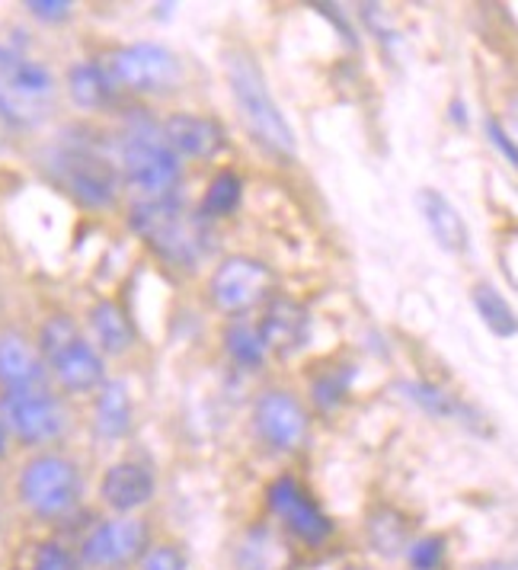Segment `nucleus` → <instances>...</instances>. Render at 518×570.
Segmentation results:
<instances>
[{"instance_id":"nucleus-16","label":"nucleus","mask_w":518,"mask_h":570,"mask_svg":"<svg viewBox=\"0 0 518 570\" xmlns=\"http://www.w3.org/2000/svg\"><path fill=\"white\" fill-rule=\"evenodd\" d=\"M100 497L116 513H135L155 497V474L141 462H116L100 481Z\"/></svg>"},{"instance_id":"nucleus-9","label":"nucleus","mask_w":518,"mask_h":570,"mask_svg":"<svg viewBox=\"0 0 518 570\" xmlns=\"http://www.w3.org/2000/svg\"><path fill=\"white\" fill-rule=\"evenodd\" d=\"M148 554V525L135 517H116L100 522L83 544L80 564L87 570H129Z\"/></svg>"},{"instance_id":"nucleus-7","label":"nucleus","mask_w":518,"mask_h":570,"mask_svg":"<svg viewBox=\"0 0 518 570\" xmlns=\"http://www.w3.org/2000/svg\"><path fill=\"white\" fill-rule=\"evenodd\" d=\"M106 75L112 87H126L131 94H163L180 83V61L177 55L157 42H135L109 55Z\"/></svg>"},{"instance_id":"nucleus-14","label":"nucleus","mask_w":518,"mask_h":570,"mask_svg":"<svg viewBox=\"0 0 518 570\" xmlns=\"http://www.w3.org/2000/svg\"><path fill=\"white\" fill-rule=\"evenodd\" d=\"M163 141L177 157L208 160L225 148V129L218 119L199 112H177L163 122Z\"/></svg>"},{"instance_id":"nucleus-22","label":"nucleus","mask_w":518,"mask_h":570,"mask_svg":"<svg viewBox=\"0 0 518 570\" xmlns=\"http://www.w3.org/2000/svg\"><path fill=\"white\" fill-rule=\"evenodd\" d=\"M404 391H407V397H410L414 404H419L426 414L439 416V420H458V423H467V426H474V430L480 426V416L474 414L465 401H458L455 394L436 389V385H429V382H407Z\"/></svg>"},{"instance_id":"nucleus-2","label":"nucleus","mask_w":518,"mask_h":570,"mask_svg":"<svg viewBox=\"0 0 518 570\" xmlns=\"http://www.w3.org/2000/svg\"><path fill=\"white\" fill-rule=\"evenodd\" d=\"M228 83H231L237 112H240L247 131L257 138V145H262L269 155H298V138H295L286 116H282L279 104L272 100L253 55L228 52Z\"/></svg>"},{"instance_id":"nucleus-5","label":"nucleus","mask_w":518,"mask_h":570,"mask_svg":"<svg viewBox=\"0 0 518 570\" xmlns=\"http://www.w3.org/2000/svg\"><path fill=\"white\" fill-rule=\"evenodd\" d=\"M54 104V78L39 61L17 58L0 65V112L13 129H29L49 119Z\"/></svg>"},{"instance_id":"nucleus-28","label":"nucleus","mask_w":518,"mask_h":570,"mask_svg":"<svg viewBox=\"0 0 518 570\" xmlns=\"http://www.w3.org/2000/svg\"><path fill=\"white\" fill-rule=\"evenodd\" d=\"M407 561L414 570H439L445 561V539L441 535H426V539H416L407 548Z\"/></svg>"},{"instance_id":"nucleus-21","label":"nucleus","mask_w":518,"mask_h":570,"mask_svg":"<svg viewBox=\"0 0 518 570\" xmlns=\"http://www.w3.org/2000/svg\"><path fill=\"white\" fill-rule=\"evenodd\" d=\"M68 94L80 109H103L112 100V80L106 68L93 61H78L68 71Z\"/></svg>"},{"instance_id":"nucleus-3","label":"nucleus","mask_w":518,"mask_h":570,"mask_svg":"<svg viewBox=\"0 0 518 570\" xmlns=\"http://www.w3.org/2000/svg\"><path fill=\"white\" fill-rule=\"evenodd\" d=\"M122 180L138 193V203L173 199L180 186V157L163 141L155 126H135L122 141Z\"/></svg>"},{"instance_id":"nucleus-15","label":"nucleus","mask_w":518,"mask_h":570,"mask_svg":"<svg viewBox=\"0 0 518 570\" xmlns=\"http://www.w3.org/2000/svg\"><path fill=\"white\" fill-rule=\"evenodd\" d=\"M259 337L272 353H295L311 337V314L291 298H272L259 321Z\"/></svg>"},{"instance_id":"nucleus-11","label":"nucleus","mask_w":518,"mask_h":570,"mask_svg":"<svg viewBox=\"0 0 518 570\" xmlns=\"http://www.w3.org/2000/svg\"><path fill=\"white\" fill-rule=\"evenodd\" d=\"M272 269L253 257H228L208 279L215 308L228 314L250 312L272 295Z\"/></svg>"},{"instance_id":"nucleus-19","label":"nucleus","mask_w":518,"mask_h":570,"mask_svg":"<svg viewBox=\"0 0 518 570\" xmlns=\"http://www.w3.org/2000/svg\"><path fill=\"white\" fill-rule=\"evenodd\" d=\"M237 570H291L295 554L288 542L272 529H250L233 558Z\"/></svg>"},{"instance_id":"nucleus-27","label":"nucleus","mask_w":518,"mask_h":570,"mask_svg":"<svg viewBox=\"0 0 518 570\" xmlns=\"http://www.w3.org/2000/svg\"><path fill=\"white\" fill-rule=\"evenodd\" d=\"M349 382H352V368H333L323 379H317L313 382V401H317V407L320 411H333L339 401L346 397Z\"/></svg>"},{"instance_id":"nucleus-30","label":"nucleus","mask_w":518,"mask_h":570,"mask_svg":"<svg viewBox=\"0 0 518 570\" xmlns=\"http://www.w3.org/2000/svg\"><path fill=\"white\" fill-rule=\"evenodd\" d=\"M32 570H78V564L68 548H61L58 542H46L36 551Z\"/></svg>"},{"instance_id":"nucleus-20","label":"nucleus","mask_w":518,"mask_h":570,"mask_svg":"<svg viewBox=\"0 0 518 570\" xmlns=\"http://www.w3.org/2000/svg\"><path fill=\"white\" fill-rule=\"evenodd\" d=\"M131 394L122 382H106L97 397V433L106 440H122L131 430Z\"/></svg>"},{"instance_id":"nucleus-10","label":"nucleus","mask_w":518,"mask_h":570,"mask_svg":"<svg viewBox=\"0 0 518 570\" xmlns=\"http://www.w3.org/2000/svg\"><path fill=\"white\" fill-rule=\"evenodd\" d=\"M58 180L64 183V189L78 199L80 206L87 208H103L116 199L119 193V170L112 167V160H106L103 155H97L87 145H71L64 148L58 160Z\"/></svg>"},{"instance_id":"nucleus-29","label":"nucleus","mask_w":518,"mask_h":570,"mask_svg":"<svg viewBox=\"0 0 518 570\" xmlns=\"http://www.w3.org/2000/svg\"><path fill=\"white\" fill-rule=\"evenodd\" d=\"M141 570H186V554L180 544H157L141 558Z\"/></svg>"},{"instance_id":"nucleus-25","label":"nucleus","mask_w":518,"mask_h":570,"mask_svg":"<svg viewBox=\"0 0 518 570\" xmlns=\"http://www.w3.org/2000/svg\"><path fill=\"white\" fill-rule=\"evenodd\" d=\"M225 346H228L233 363L243 365V368H259V365L266 363V356H269L266 343L259 337V327L247 324V321H237V324L228 327Z\"/></svg>"},{"instance_id":"nucleus-32","label":"nucleus","mask_w":518,"mask_h":570,"mask_svg":"<svg viewBox=\"0 0 518 570\" xmlns=\"http://www.w3.org/2000/svg\"><path fill=\"white\" fill-rule=\"evenodd\" d=\"M27 10L36 20H46V23H58V20L71 17V3H64V0H32L27 3Z\"/></svg>"},{"instance_id":"nucleus-17","label":"nucleus","mask_w":518,"mask_h":570,"mask_svg":"<svg viewBox=\"0 0 518 570\" xmlns=\"http://www.w3.org/2000/svg\"><path fill=\"white\" fill-rule=\"evenodd\" d=\"M416 208H419L426 228L436 237V244H439L441 250H448V254H465L467 244H470L465 218H461L458 208L441 196L439 189H429V186L419 189V193H416Z\"/></svg>"},{"instance_id":"nucleus-26","label":"nucleus","mask_w":518,"mask_h":570,"mask_svg":"<svg viewBox=\"0 0 518 570\" xmlns=\"http://www.w3.org/2000/svg\"><path fill=\"white\" fill-rule=\"evenodd\" d=\"M243 199V183L231 170H221L215 180L208 183L206 199H202V218H225Z\"/></svg>"},{"instance_id":"nucleus-34","label":"nucleus","mask_w":518,"mask_h":570,"mask_svg":"<svg viewBox=\"0 0 518 570\" xmlns=\"http://www.w3.org/2000/svg\"><path fill=\"white\" fill-rule=\"evenodd\" d=\"M470 570H518L516 561H487V564H474Z\"/></svg>"},{"instance_id":"nucleus-33","label":"nucleus","mask_w":518,"mask_h":570,"mask_svg":"<svg viewBox=\"0 0 518 570\" xmlns=\"http://www.w3.org/2000/svg\"><path fill=\"white\" fill-rule=\"evenodd\" d=\"M10 138H13V126H10V122H7V116L0 112V151L10 145Z\"/></svg>"},{"instance_id":"nucleus-6","label":"nucleus","mask_w":518,"mask_h":570,"mask_svg":"<svg viewBox=\"0 0 518 570\" xmlns=\"http://www.w3.org/2000/svg\"><path fill=\"white\" fill-rule=\"evenodd\" d=\"M80 497L78 465L64 455H36L20 474V500L36 517L58 519L74 510Z\"/></svg>"},{"instance_id":"nucleus-36","label":"nucleus","mask_w":518,"mask_h":570,"mask_svg":"<svg viewBox=\"0 0 518 570\" xmlns=\"http://www.w3.org/2000/svg\"><path fill=\"white\" fill-rule=\"evenodd\" d=\"M3 449H7V426H3V420H0V455H3Z\"/></svg>"},{"instance_id":"nucleus-1","label":"nucleus","mask_w":518,"mask_h":570,"mask_svg":"<svg viewBox=\"0 0 518 570\" xmlns=\"http://www.w3.org/2000/svg\"><path fill=\"white\" fill-rule=\"evenodd\" d=\"M131 232L138 234L157 257L173 266H196L208 250V225L202 212H186L180 199H157V203H135L129 218Z\"/></svg>"},{"instance_id":"nucleus-4","label":"nucleus","mask_w":518,"mask_h":570,"mask_svg":"<svg viewBox=\"0 0 518 570\" xmlns=\"http://www.w3.org/2000/svg\"><path fill=\"white\" fill-rule=\"evenodd\" d=\"M39 353L52 368L64 391H93L103 385V356L93 343L80 337L78 324L64 314H54L39 331Z\"/></svg>"},{"instance_id":"nucleus-31","label":"nucleus","mask_w":518,"mask_h":570,"mask_svg":"<svg viewBox=\"0 0 518 570\" xmlns=\"http://www.w3.org/2000/svg\"><path fill=\"white\" fill-rule=\"evenodd\" d=\"M484 129H487V138H490L492 148H496V151L506 157V160H509V164L518 170V145L512 141V135L502 129V122H499V119H487V122H484Z\"/></svg>"},{"instance_id":"nucleus-18","label":"nucleus","mask_w":518,"mask_h":570,"mask_svg":"<svg viewBox=\"0 0 518 570\" xmlns=\"http://www.w3.org/2000/svg\"><path fill=\"white\" fill-rule=\"evenodd\" d=\"M46 382V360L42 353L20 334L0 337V385L7 391L42 389Z\"/></svg>"},{"instance_id":"nucleus-13","label":"nucleus","mask_w":518,"mask_h":570,"mask_svg":"<svg viewBox=\"0 0 518 570\" xmlns=\"http://www.w3.org/2000/svg\"><path fill=\"white\" fill-rule=\"evenodd\" d=\"M253 420L262 442H269L272 449L291 452L308 440V414L288 391H266L257 401Z\"/></svg>"},{"instance_id":"nucleus-35","label":"nucleus","mask_w":518,"mask_h":570,"mask_svg":"<svg viewBox=\"0 0 518 570\" xmlns=\"http://www.w3.org/2000/svg\"><path fill=\"white\" fill-rule=\"evenodd\" d=\"M509 122H512V129L518 131V94L509 100Z\"/></svg>"},{"instance_id":"nucleus-23","label":"nucleus","mask_w":518,"mask_h":570,"mask_svg":"<svg viewBox=\"0 0 518 570\" xmlns=\"http://www.w3.org/2000/svg\"><path fill=\"white\" fill-rule=\"evenodd\" d=\"M90 327H93V337L103 346L106 353L119 356L126 353L135 340V331H131L129 314L122 312L116 302H100L93 312H90Z\"/></svg>"},{"instance_id":"nucleus-24","label":"nucleus","mask_w":518,"mask_h":570,"mask_svg":"<svg viewBox=\"0 0 518 570\" xmlns=\"http://www.w3.org/2000/svg\"><path fill=\"white\" fill-rule=\"evenodd\" d=\"M470 302H474V308L480 314V321L490 327V334L496 337L509 340L518 334V314L512 312V305L492 288V285L480 283L474 285V292H470Z\"/></svg>"},{"instance_id":"nucleus-8","label":"nucleus","mask_w":518,"mask_h":570,"mask_svg":"<svg viewBox=\"0 0 518 570\" xmlns=\"http://www.w3.org/2000/svg\"><path fill=\"white\" fill-rule=\"evenodd\" d=\"M0 420L17 440L29 442V445L52 442L68 430L64 404L46 389L7 391L0 397Z\"/></svg>"},{"instance_id":"nucleus-12","label":"nucleus","mask_w":518,"mask_h":570,"mask_svg":"<svg viewBox=\"0 0 518 570\" xmlns=\"http://www.w3.org/2000/svg\"><path fill=\"white\" fill-rule=\"evenodd\" d=\"M269 507L276 517L286 519L288 532L305 544H323L333 535L330 517L305 493V488L291 478H279L269 488Z\"/></svg>"}]
</instances>
